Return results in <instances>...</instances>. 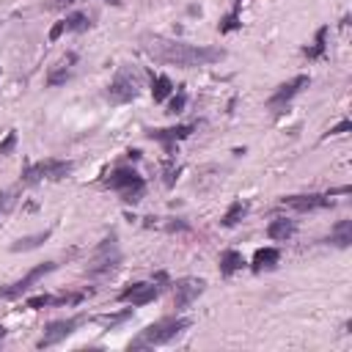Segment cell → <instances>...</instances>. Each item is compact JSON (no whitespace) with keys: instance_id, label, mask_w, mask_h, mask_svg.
Returning a JSON list of instances; mask_svg holds the SVG:
<instances>
[{"instance_id":"15","label":"cell","mask_w":352,"mask_h":352,"mask_svg":"<svg viewBox=\"0 0 352 352\" xmlns=\"http://www.w3.org/2000/svg\"><path fill=\"white\" fill-rule=\"evenodd\" d=\"M74 63H77V55H74V52H69V55H66V58H63V60H60V63L47 74V85H50V88L63 85V82L72 77V66H74Z\"/></svg>"},{"instance_id":"20","label":"cell","mask_w":352,"mask_h":352,"mask_svg":"<svg viewBox=\"0 0 352 352\" xmlns=\"http://www.w3.org/2000/svg\"><path fill=\"white\" fill-rule=\"evenodd\" d=\"M50 228L47 231H38V234H28V236H19L14 245H11V253H22V250H33V248H38L41 242H47L50 239Z\"/></svg>"},{"instance_id":"22","label":"cell","mask_w":352,"mask_h":352,"mask_svg":"<svg viewBox=\"0 0 352 352\" xmlns=\"http://www.w3.org/2000/svg\"><path fill=\"white\" fill-rule=\"evenodd\" d=\"M327 30H330V28H327V25H322V28L316 30V36H314V47H305V50H302V55H305L308 60H314V58H322V55H324V47H327V44H324Z\"/></svg>"},{"instance_id":"26","label":"cell","mask_w":352,"mask_h":352,"mask_svg":"<svg viewBox=\"0 0 352 352\" xmlns=\"http://www.w3.org/2000/svg\"><path fill=\"white\" fill-rule=\"evenodd\" d=\"M236 28H239V6H234V11L223 16V22H220V33H228V30H236Z\"/></svg>"},{"instance_id":"25","label":"cell","mask_w":352,"mask_h":352,"mask_svg":"<svg viewBox=\"0 0 352 352\" xmlns=\"http://www.w3.org/2000/svg\"><path fill=\"white\" fill-rule=\"evenodd\" d=\"M132 316V308H124V311H118V314H104V316H96V322H102L107 330H113V327H118L121 322H126Z\"/></svg>"},{"instance_id":"9","label":"cell","mask_w":352,"mask_h":352,"mask_svg":"<svg viewBox=\"0 0 352 352\" xmlns=\"http://www.w3.org/2000/svg\"><path fill=\"white\" fill-rule=\"evenodd\" d=\"M311 82V77L308 74H297V77H292L289 82H283V85H278L275 88V94L267 99V110H272V113H280V110H286V104L305 88Z\"/></svg>"},{"instance_id":"4","label":"cell","mask_w":352,"mask_h":352,"mask_svg":"<svg viewBox=\"0 0 352 352\" xmlns=\"http://www.w3.org/2000/svg\"><path fill=\"white\" fill-rule=\"evenodd\" d=\"M74 170V162L69 160H38V162H30L25 170H22V184H38V182H60L66 179L69 173Z\"/></svg>"},{"instance_id":"8","label":"cell","mask_w":352,"mask_h":352,"mask_svg":"<svg viewBox=\"0 0 352 352\" xmlns=\"http://www.w3.org/2000/svg\"><path fill=\"white\" fill-rule=\"evenodd\" d=\"M55 267H58L55 261H41V264H36V267H33V270H28L19 280H14V283H8V286H0V300H14V297L25 294L33 283H38V280H41L44 275H50Z\"/></svg>"},{"instance_id":"10","label":"cell","mask_w":352,"mask_h":352,"mask_svg":"<svg viewBox=\"0 0 352 352\" xmlns=\"http://www.w3.org/2000/svg\"><path fill=\"white\" fill-rule=\"evenodd\" d=\"M206 289V280L204 278H179L173 283V308L176 311H184L192 300H198Z\"/></svg>"},{"instance_id":"1","label":"cell","mask_w":352,"mask_h":352,"mask_svg":"<svg viewBox=\"0 0 352 352\" xmlns=\"http://www.w3.org/2000/svg\"><path fill=\"white\" fill-rule=\"evenodd\" d=\"M140 50L162 63V66H176V69H195V66H209L226 58L223 47H212V44H187L179 38H168L160 33H143L140 36Z\"/></svg>"},{"instance_id":"5","label":"cell","mask_w":352,"mask_h":352,"mask_svg":"<svg viewBox=\"0 0 352 352\" xmlns=\"http://www.w3.org/2000/svg\"><path fill=\"white\" fill-rule=\"evenodd\" d=\"M107 187L116 190L126 204H138L143 198V192H146V179L132 168H116L107 176Z\"/></svg>"},{"instance_id":"19","label":"cell","mask_w":352,"mask_h":352,"mask_svg":"<svg viewBox=\"0 0 352 352\" xmlns=\"http://www.w3.org/2000/svg\"><path fill=\"white\" fill-rule=\"evenodd\" d=\"M324 242H330L336 248H349L352 245V220H338Z\"/></svg>"},{"instance_id":"24","label":"cell","mask_w":352,"mask_h":352,"mask_svg":"<svg viewBox=\"0 0 352 352\" xmlns=\"http://www.w3.org/2000/svg\"><path fill=\"white\" fill-rule=\"evenodd\" d=\"M245 212H248V204H245V201H234V204L226 209V214H223L220 223H223L226 228H231V226H236V223L245 217Z\"/></svg>"},{"instance_id":"18","label":"cell","mask_w":352,"mask_h":352,"mask_svg":"<svg viewBox=\"0 0 352 352\" xmlns=\"http://www.w3.org/2000/svg\"><path fill=\"white\" fill-rule=\"evenodd\" d=\"M245 267V258H242V253L239 250H234V248H228V250H223L220 253V275L223 278H231L234 272H239Z\"/></svg>"},{"instance_id":"14","label":"cell","mask_w":352,"mask_h":352,"mask_svg":"<svg viewBox=\"0 0 352 352\" xmlns=\"http://www.w3.org/2000/svg\"><path fill=\"white\" fill-rule=\"evenodd\" d=\"M88 297V292H66V294H36V297H28V308L38 311V308H52V305H77Z\"/></svg>"},{"instance_id":"23","label":"cell","mask_w":352,"mask_h":352,"mask_svg":"<svg viewBox=\"0 0 352 352\" xmlns=\"http://www.w3.org/2000/svg\"><path fill=\"white\" fill-rule=\"evenodd\" d=\"M170 91H173L170 77L157 74V77H154V82H151V96H154V102H165V99L170 96Z\"/></svg>"},{"instance_id":"11","label":"cell","mask_w":352,"mask_h":352,"mask_svg":"<svg viewBox=\"0 0 352 352\" xmlns=\"http://www.w3.org/2000/svg\"><path fill=\"white\" fill-rule=\"evenodd\" d=\"M195 132V124H176V126H165V129H148L146 138L148 140H160L165 146V154L173 157V146L184 138H190Z\"/></svg>"},{"instance_id":"2","label":"cell","mask_w":352,"mask_h":352,"mask_svg":"<svg viewBox=\"0 0 352 352\" xmlns=\"http://www.w3.org/2000/svg\"><path fill=\"white\" fill-rule=\"evenodd\" d=\"M192 319L187 316H162L160 322L148 324L140 330V336L129 344V349H140V346H160V344H168L173 338H179L184 330H190Z\"/></svg>"},{"instance_id":"29","label":"cell","mask_w":352,"mask_h":352,"mask_svg":"<svg viewBox=\"0 0 352 352\" xmlns=\"http://www.w3.org/2000/svg\"><path fill=\"white\" fill-rule=\"evenodd\" d=\"M14 146H16V132L11 129V132H8V135H6L3 140H0V157L11 154V151H14Z\"/></svg>"},{"instance_id":"31","label":"cell","mask_w":352,"mask_h":352,"mask_svg":"<svg viewBox=\"0 0 352 352\" xmlns=\"http://www.w3.org/2000/svg\"><path fill=\"white\" fill-rule=\"evenodd\" d=\"M63 36V25L58 22V25H52V30H50V41H58Z\"/></svg>"},{"instance_id":"28","label":"cell","mask_w":352,"mask_h":352,"mask_svg":"<svg viewBox=\"0 0 352 352\" xmlns=\"http://www.w3.org/2000/svg\"><path fill=\"white\" fill-rule=\"evenodd\" d=\"M14 201H16V192H14V190H3V192H0V217L14 206Z\"/></svg>"},{"instance_id":"13","label":"cell","mask_w":352,"mask_h":352,"mask_svg":"<svg viewBox=\"0 0 352 352\" xmlns=\"http://www.w3.org/2000/svg\"><path fill=\"white\" fill-rule=\"evenodd\" d=\"M280 206H289L294 212H316V209H327L330 206V195H319V192H308V195H283Z\"/></svg>"},{"instance_id":"12","label":"cell","mask_w":352,"mask_h":352,"mask_svg":"<svg viewBox=\"0 0 352 352\" xmlns=\"http://www.w3.org/2000/svg\"><path fill=\"white\" fill-rule=\"evenodd\" d=\"M157 297H160V286L157 283H146V280L129 283L126 289L118 292V302H129V305H148Z\"/></svg>"},{"instance_id":"3","label":"cell","mask_w":352,"mask_h":352,"mask_svg":"<svg viewBox=\"0 0 352 352\" xmlns=\"http://www.w3.org/2000/svg\"><path fill=\"white\" fill-rule=\"evenodd\" d=\"M138 94H140V72L135 66H121L104 91L110 104H129L132 99H138Z\"/></svg>"},{"instance_id":"32","label":"cell","mask_w":352,"mask_h":352,"mask_svg":"<svg viewBox=\"0 0 352 352\" xmlns=\"http://www.w3.org/2000/svg\"><path fill=\"white\" fill-rule=\"evenodd\" d=\"M72 3H74V0H52L50 8H60V6H72Z\"/></svg>"},{"instance_id":"7","label":"cell","mask_w":352,"mask_h":352,"mask_svg":"<svg viewBox=\"0 0 352 352\" xmlns=\"http://www.w3.org/2000/svg\"><path fill=\"white\" fill-rule=\"evenodd\" d=\"M85 322H88V316H85V314H77V316H69V319L50 322V324L44 327L41 338L36 341V346H38V349H44V346H55V344L66 341L69 336H74V333H77V327H82Z\"/></svg>"},{"instance_id":"34","label":"cell","mask_w":352,"mask_h":352,"mask_svg":"<svg viewBox=\"0 0 352 352\" xmlns=\"http://www.w3.org/2000/svg\"><path fill=\"white\" fill-rule=\"evenodd\" d=\"M104 3H110V6H118V3H121V0H104Z\"/></svg>"},{"instance_id":"33","label":"cell","mask_w":352,"mask_h":352,"mask_svg":"<svg viewBox=\"0 0 352 352\" xmlns=\"http://www.w3.org/2000/svg\"><path fill=\"white\" fill-rule=\"evenodd\" d=\"M6 336H8V330H6V327H3V324H0V341H3V338H6Z\"/></svg>"},{"instance_id":"30","label":"cell","mask_w":352,"mask_h":352,"mask_svg":"<svg viewBox=\"0 0 352 352\" xmlns=\"http://www.w3.org/2000/svg\"><path fill=\"white\" fill-rule=\"evenodd\" d=\"M349 129H352V121H349V118H344V121H338L327 135H344V132H349Z\"/></svg>"},{"instance_id":"16","label":"cell","mask_w":352,"mask_h":352,"mask_svg":"<svg viewBox=\"0 0 352 352\" xmlns=\"http://www.w3.org/2000/svg\"><path fill=\"white\" fill-rule=\"evenodd\" d=\"M278 261H280V250H278V248H258V250L253 253L250 270H253V272H264V270H272Z\"/></svg>"},{"instance_id":"17","label":"cell","mask_w":352,"mask_h":352,"mask_svg":"<svg viewBox=\"0 0 352 352\" xmlns=\"http://www.w3.org/2000/svg\"><path fill=\"white\" fill-rule=\"evenodd\" d=\"M294 231H297V223L289 220V217H278L267 226V236L275 239V242H286L289 236H294Z\"/></svg>"},{"instance_id":"6","label":"cell","mask_w":352,"mask_h":352,"mask_svg":"<svg viewBox=\"0 0 352 352\" xmlns=\"http://www.w3.org/2000/svg\"><path fill=\"white\" fill-rule=\"evenodd\" d=\"M118 264H121L118 236L110 234V236H104V239L99 242V248H96V253H94V258H91V264H88V275H91V278L110 275V272H116Z\"/></svg>"},{"instance_id":"21","label":"cell","mask_w":352,"mask_h":352,"mask_svg":"<svg viewBox=\"0 0 352 352\" xmlns=\"http://www.w3.org/2000/svg\"><path fill=\"white\" fill-rule=\"evenodd\" d=\"M60 25H63V33H80V30H88L91 28V19H88V14L74 11L66 19H60Z\"/></svg>"},{"instance_id":"27","label":"cell","mask_w":352,"mask_h":352,"mask_svg":"<svg viewBox=\"0 0 352 352\" xmlns=\"http://www.w3.org/2000/svg\"><path fill=\"white\" fill-rule=\"evenodd\" d=\"M184 104H187V94H184V91H179V94L168 102V113H173V116H176V113H182V110H184Z\"/></svg>"}]
</instances>
